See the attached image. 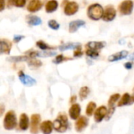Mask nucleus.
Instances as JSON below:
<instances>
[{"label":"nucleus","mask_w":134,"mask_h":134,"mask_svg":"<svg viewBox=\"0 0 134 134\" xmlns=\"http://www.w3.org/2000/svg\"><path fill=\"white\" fill-rule=\"evenodd\" d=\"M68 126V119L65 114H60L53 122V129L58 133L66 132Z\"/></svg>","instance_id":"f257e3e1"},{"label":"nucleus","mask_w":134,"mask_h":134,"mask_svg":"<svg viewBox=\"0 0 134 134\" xmlns=\"http://www.w3.org/2000/svg\"><path fill=\"white\" fill-rule=\"evenodd\" d=\"M104 12V10L101 5L94 3L89 6L87 9V16L93 20H99L103 17Z\"/></svg>","instance_id":"f03ea898"},{"label":"nucleus","mask_w":134,"mask_h":134,"mask_svg":"<svg viewBox=\"0 0 134 134\" xmlns=\"http://www.w3.org/2000/svg\"><path fill=\"white\" fill-rule=\"evenodd\" d=\"M16 125H17V120H16V114L14 111L10 110L5 115L3 120V126L6 130H13L16 127Z\"/></svg>","instance_id":"7ed1b4c3"},{"label":"nucleus","mask_w":134,"mask_h":134,"mask_svg":"<svg viewBox=\"0 0 134 134\" xmlns=\"http://www.w3.org/2000/svg\"><path fill=\"white\" fill-rule=\"evenodd\" d=\"M133 9V2L130 0L123 1L119 6V10L122 15H130Z\"/></svg>","instance_id":"20e7f679"},{"label":"nucleus","mask_w":134,"mask_h":134,"mask_svg":"<svg viewBox=\"0 0 134 134\" xmlns=\"http://www.w3.org/2000/svg\"><path fill=\"white\" fill-rule=\"evenodd\" d=\"M27 53L29 55V57L33 58V59L35 57H53L57 55V53L52 50H45V51L31 50V51H28Z\"/></svg>","instance_id":"39448f33"},{"label":"nucleus","mask_w":134,"mask_h":134,"mask_svg":"<svg viewBox=\"0 0 134 134\" xmlns=\"http://www.w3.org/2000/svg\"><path fill=\"white\" fill-rule=\"evenodd\" d=\"M64 6V13L67 16H72L75 14L79 9V5L76 2H67Z\"/></svg>","instance_id":"423d86ee"},{"label":"nucleus","mask_w":134,"mask_h":134,"mask_svg":"<svg viewBox=\"0 0 134 134\" xmlns=\"http://www.w3.org/2000/svg\"><path fill=\"white\" fill-rule=\"evenodd\" d=\"M18 78L20 82L26 86H33L36 84V80L35 79L24 74L22 71H20L18 72Z\"/></svg>","instance_id":"0eeeda50"},{"label":"nucleus","mask_w":134,"mask_h":134,"mask_svg":"<svg viewBox=\"0 0 134 134\" xmlns=\"http://www.w3.org/2000/svg\"><path fill=\"white\" fill-rule=\"evenodd\" d=\"M41 122V116L38 114H34L31 117V133H38V127Z\"/></svg>","instance_id":"6e6552de"},{"label":"nucleus","mask_w":134,"mask_h":134,"mask_svg":"<svg viewBox=\"0 0 134 134\" xmlns=\"http://www.w3.org/2000/svg\"><path fill=\"white\" fill-rule=\"evenodd\" d=\"M116 16V9L112 5H108L104 12L102 19L104 21H112Z\"/></svg>","instance_id":"1a4fd4ad"},{"label":"nucleus","mask_w":134,"mask_h":134,"mask_svg":"<svg viewBox=\"0 0 134 134\" xmlns=\"http://www.w3.org/2000/svg\"><path fill=\"white\" fill-rule=\"evenodd\" d=\"M108 109L107 108V107L102 105L100 107H99L94 112V120L96 122H100L103 121V119L104 118H106V115L108 114Z\"/></svg>","instance_id":"9d476101"},{"label":"nucleus","mask_w":134,"mask_h":134,"mask_svg":"<svg viewBox=\"0 0 134 134\" xmlns=\"http://www.w3.org/2000/svg\"><path fill=\"white\" fill-rule=\"evenodd\" d=\"M89 124V119L86 116H81L75 122V129L77 132L81 133L88 126Z\"/></svg>","instance_id":"9b49d317"},{"label":"nucleus","mask_w":134,"mask_h":134,"mask_svg":"<svg viewBox=\"0 0 134 134\" xmlns=\"http://www.w3.org/2000/svg\"><path fill=\"white\" fill-rule=\"evenodd\" d=\"M42 5H43L42 2H41L39 0H32L28 2L27 9L30 13H35V12L40 10L42 9Z\"/></svg>","instance_id":"f8f14e48"},{"label":"nucleus","mask_w":134,"mask_h":134,"mask_svg":"<svg viewBox=\"0 0 134 134\" xmlns=\"http://www.w3.org/2000/svg\"><path fill=\"white\" fill-rule=\"evenodd\" d=\"M105 46V42H89L88 43L86 44V49L99 52L100 49L104 48Z\"/></svg>","instance_id":"ddd939ff"},{"label":"nucleus","mask_w":134,"mask_h":134,"mask_svg":"<svg viewBox=\"0 0 134 134\" xmlns=\"http://www.w3.org/2000/svg\"><path fill=\"white\" fill-rule=\"evenodd\" d=\"M80 112H81V107L79 104H72L71 107L69 109V116L73 120H78L80 117Z\"/></svg>","instance_id":"4468645a"},{"label":"nucleus","mask_w":134,"mask_h":134,"mask_svg":"<svg viewBox=\"0 0 134 134\" xmlns=\"http://www.w3.org/2000/svg\"><path fill=\"white\" fill-rule=\"evenodd\" d=\"M129 52L127 50H122L120 52H118L115 54H112L111 56L108 57V60L109 62H115V61H118V60H121L122 59H125L128 57Z\"/></svg>","instance_id":"2eb2a0df"},{"label":"nucleus","mask_w":134,"mask_h":134,"mask_svg":"<svg viewBox=\"0 0 134 134\" xmlns=\"http://www.w3.org/2000/svg\"><path fill=\"white\" fill-rule=\"evenodd\" d=\"M53 129V122L49 120L42 122L40 124V130L43 134H51Z\"/></svg>","instance_id":"dca6fc26"},{"label":"nucleus","mask_w":134,"mask_h":134,"mask_svg":"<svg viewBox=\"0 0 134 134\" xmlns=\"http://www.w3.org/2000/svg\"><path fill=\"white\" fill-rule=\"evenodd\" d=\"M86 24V21L82 20H76L70 22L69 24V32L74 33L76 32L81 27L84 26Z\"/></svg>","instance_id":"f3484780"},{"label":"nucleus","mask_w":134,"mask_h":134,"mask_svg":"<svg viewBox=\"0 0 134 134\" xmlns=\"http://www.w3.org/2000/svg\"><path fill=\"white\" fill-rule=\"evenodd\" d=\"M0 46H1V53H5V54H9L10 50L12 48V43L10 41L7 39L2 38L0 41Z\"/></svg>","instance_id":"a211bd4d"},{"label":"nucleus","mask_w":134,"mask_h":134,"mask_svg":"<svg viewBox=\"0 0 134 134\" xmlns=\"http://www.w3.org/2000/svg\"><path fill=\"white\" fill-rule=\"evenodd\" d=\"M29 127V118L25 114L23 113L20 115V122H19V128L22 131H25Z\"/></svg>","instance_id":"6ab92c4d"},{"label":"nucleus","mask_w":134,"mask_h":134,"mask_svg":"<svg viewBox=\"0 0 134 134\" xmlns=\"http://www.w3.org/2000/svg\"><path fill=\"white\" fill-rule=\"evenodd\" d=\"M27 23L31 26H38L42 24V19L35 15H27L26 16Z\"/></svg>","instance_id":"aec40b11"},{"label":"nucleus","mask_w":134,"mask_h":134,"mask_svg":"<svg viewBox=\"0 0 134 134\" xmlns=\"http://www.w3.org/2000/svg\"><path fill=\"white\" fill-rule=\"evenodd\" d=\"M59 3L57 1L55 0H51V1H48L45 5V9L46 12L48 13H51L54 11H56L58 8Z\"/></svg>","instance_id":"412c9836"},{"label":"nucleus","mask_w":134,"mask_h":134,"mask_svg":"<svg viewBox=\"0 0 134 134\" xmlns=\"http://www.w3.org/2000/svg\"><path fill=\"white\" fill-rule=\"evenodd\" d=\"M79 46H81V44L79 42H69V43H65V44H62L59 46V49L60 51H65L68 49H76L77 48H79Z\"/></svg>","instance_id":"4be33fe9"},{"label":"nucleus","mask_w":134,"mask_h":134,"mask_svg":"<svg viewBox=\"0 0 134 134\" xmlns=\"http://www.w3.org/2000/svg\"><path fill=\"white\" fill-rule=\"evenodd\" d=\"M130 99H131V96L130 95V93H126L123 94V96L121 97V99L119 100V103H118V106L119 107H122L127 104H130Z\"/></svg>","instance_id":"5701e85b"},{"label":"nucleus","mask_w":134,"mask_h":134,"mask_svg":"<svg viewBox=\"0 0 134 134\" xmlns=\"http://www.w3.org/2000/svg\"><path fill=\"white\" fill-rule=\"evenodd\" d=\"M90 88L88 87V86H83V87H82L81 89H80V90H79V98H80V100L82 101V100H86V98H87V97L89 96V94H90Z\"/></svg>","instance_id":"b1692460"},{"label":"nucleus","mask_w":134,"mask_h":134,"mask_svg":"<svg viewBox=\"0 0 134 134\" xmlns=\"http://www.w3.org/2000/svg\"><path fill=\"white\" fill-rule=\"evenodd\" d=\"M97 108V104L95 102H90L87 106H86V115H88L89 117L92 116L93 115V112H94V110L96 109Z\"/></svg>","instance_id":"393cba45"},{"label":"nucleus","mask_w":134,"mask_h":134,"mask_svg":"<svg viewBox=\"0 0 134 134\" xmlns=\"http://www.w3.org/2000/svg\"><path fill=\"white\" fill-rule=\"evenodd\" d=\"M36 46L40 49H42V51H45V50H48V49H57V47H54V46H49L47 43H46L45 42L42 41V40H39L36 42Z\"/></svg>","instance_id":"a878e982"},{"label":"nucleus","mask_w":134,"mask_h":134,"mask_svg":"<svg viewBox=\"0 0 134 134\" xmlns=\"http://www.w3.org/2000/svg\"><path fill=\"white\" fill-rule=\"evenodd\" d=\"M29 57L27 56H14V57H10L7 59L8 61L9 62H21V61H27L28 60Z\"/></svg>","instance_id":"bb28decb"},{"label":"nucleus","mask_w":134,"mask_h":134,"mask_svg":"<svg viewBox=\"0 0 134 134\" xmlns=\"http://www.w3.org/2000/svg\"><path fill=\"white\" fill-rule=\"evenodd\" d=\"M120 98V94L119 93H115L111 95L108 100V108H113L115 107L116 102L119 100Z\"/></svg>","instance_id":"cd10ccee"},{"label":"nucleus","mask_w":134,"mask_h":134,"mask_svg":"<svg viewBox=\"0 0 134 134\" xmlns=\"http://www.w3.org/2000/svg\"><path fill=\"white\" fill-rule=\"evenodd\" d=\"M27 64H28L29 67H31V68H38L41 67L42 64V62H41L40 60H38L31 59V60L28 61Z\"/></svg>","instance_id":"c85d7f7f"},{"label":"nucleus","mask_w":134,"mask_h":134,"mask_svg":"<svg viewBox=\"0 0 134 134\" xmlns=\"http://www.w3.org/2000/svg\"><path fill=\"white\" fill-rule=\"evenodd\" d=\"M72 60V58H69V57H64V55L60 54V55H58L56 57V58L53 60V62L56 64H59L60 63H62L63 61H65V60Z\"/></svg>","instance_id":"c756f323"},{"label":"nucleus","mask_w":134,"mask_h":134,"mask_svg":"<svg viewBox=\"0 0 134 134\" xmlns=\"http://www.w3.org/2000/svg\"><path fill=\"white\" fill-rule=\"evenodd\" d=\"M86 54L92 59H97L99 57V52L91 49H86Z\"/></svg>","instance_id":"7c9ffc66"},{"label":"nucleus","mask_w":134,"mask_h":134,"mask_svg":"<svg viewBox=\"0 0 134 134\" xmlns=\"http://www.w3.org/2000/svg\"><path fill=\"white\" fill-rule=\"evenodd\" d=\"M48 26L53 30H58L60 28V24L55 20H50L48 21Z\"/></svg>","instance_id":"2f4dec72"},{"label":"nucleus","mask_w":134,"mask_h":134,"mask_svg":"<svg viewBox=\"0 0 134 134\" xmlns=\"http://www.w3.org/2000/svg\"><path fill=\"white\" fill-rule=\"evenodd\" d=\"M82 54H83V52L82 50V46H79V48H77L76 49H75L74 53H73V55L75 57H80L82 56Z\"/></svg>","instance_id":"473e14b6"},{"label":"nucleus","mask_w":134,"mask_h":134,"mask_svg":"<svg viewBox=\"0 0 134 134\" xmlns=\"http://www.w3.org/2000/svg\"><path fill=\"white\" fill-rule=\"evenodd\" d=\"M115 111V107H113V108H108V114H107L106 118H105V119H106L107 121H108V120L111 118V116L113 115V114H114Z\"/></svg>","instance_id":"72a5a7b5"},{"label":"nucleus","mask_w":134,"mask_h":134,"mask_svg":"<svg viewBox=\"0 0 134 134\" xmlns=\"http://www.w3.org/2000/svg\"><path fill=\"white\" fill-rule=\"evenodd\" d=\"M26 4V1L25 0H16L14 1V5L16 7H24Z\"/></svg>","instance_id":"f704fd0d"},{"label":"nucleus","mask_w":134,"mask_h":134,"mask_svg":"<svg viewBox=\"0 0 134 134\" xmlns=\"http://www.w3.org/2000/svg\"><path fill=\"white\" fill-rule=\"evenodd\" d=\"M24 38V35H14V37H13V41H14L16 43H17V42H19L20 40H22Z\"/></svg>","instance_id":"c9c22d12"},{"label":"nucleus","mask_w":134,"mask_h":134,"mask_svg":"<svg viewBox=\"0 0 134 134\" xmlns=\"http://www.w3.org/2000/svg\"><path fill=\"white\" fill-rule=\"evenodd\" d=\"M124 67L127 69V70H130L132 69V68L133 67V62H127L124 64Z\"/></svg>","instance_id":"e433bc0d"},{"label":"nucleus","mask_w":134,"mask_h":134,"mask_svg":"<svg viewBox=\"0 0 134 134\" xmlns=\"http://www.w3.org/2000/svg\"><path fill=\"white\" fill-rule=\"evenodd\" d=\"M5 2L4 0H1V5H0V11L2 12L4 9H5Z\"/></svg>","instance_id":"4c0bfd02"},{"label":"nucleus","mask_w":134,"mask_h":134,"mask_svg":"<svg viewBox=\"0 0 134 134\" xmlns=\"http://www.w3.org/2000/svg\"><path fill=\"white\" fill-rule=\"evenodd\" d=\"M76 99H77V97L76 96H72L71 97V100H70V102L72 104H75V100H76Z\"/></svg>","instance_id":"58836bf2"},{"label":"nucleus","mask_w":134,"mask_h":134,"mask_svg":"<svg viewBox=\"0 0 134 134\" xmlns=\"http://www.w3.org/2000/svg\"><path fill=\"white\" fill-rule=\"evenodd\" d=\"M0 108H1L0 115H3V113H4V105H3L2 104H1V107H0Z\"/></svg>","instance_id":"ea45409f"},{"label":"nucleus","mask_w":134,"mask_h":134,"mask_svg":"<svg viewBox=\"0 0 134 134\" xmlns=\"http://www.w3.org/2000/svg\"><path fill=\"white\" fill-rule=\"evenodd\" d=\"M134 103V93L132 95V97H131V99H130V104H133Z\"/></svg>","instance_id":"a19ab883"},{"label":"nucleus","mask_w":134,"mask_h":134,"mask_svg":"<svg viewBox=\"0 0 134 134\" xmlns=\"http://www.w3.org/2000/svg\"><path fill=\"white\" fill-rule=\"evenodd\" d=\"M129 58H130V60H132V61L134 60V52L132 53V54H131V55H130V57H129Z\"/></svg>","instance_id":"79ce46f5"}]
</instances>
